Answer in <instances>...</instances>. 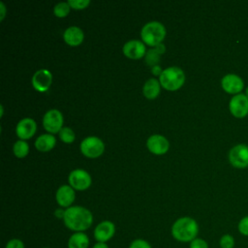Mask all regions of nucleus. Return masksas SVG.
Listing matches in <instances>:
<instances>
[{"instance_id":"bb28decb","label":"nucleus","mask_w":248,"mask_h":248,"mask_svg":"<svg viewBox=\"0 0 248 248\" xmlns=\"http://www.w3.org/2000/svg\"><path fill=\"white\" fill-rule=\"evenodd\" d=\"M128 248H152L150 243L142 238H137L134 239Z\"/></svg>"},{"instance_id":"393cba45","label":"nucleus","mask_w":248,"mask_h":248,"mask_svg":"<svg viewBox=\"0 0 248 248\" xmlns=\"http://www.w3.org/2000/svg\"><path fill=\"white\" fill-rule=\"evenodd\" d=\"M234 244H235V241L233 236L229 233L222 235L219 240V245L221 248H233Z\"/></svg>"},{"instance_id":"473e14b6","label":"nucleus","mask_w":248,"mask_h":248,"mask_svg":"<svg viewBox=\"0 0 248 248\" xmlns=\"http://www.w3.org/2000/svg\"><path fill=\"white\" fill-rule=\"evenodd\" d=\"M154 48H155V49L157 50V52H158L159 54H161V55L166 52V47H165L164 44H160V45L156 46Z\"/></svg>"},{"instance_id":"9b49d317","label":"nucleus","mask_w":248,"mask_h":248,"mask_svg":"<svg viewBox=\"0 0 248 248\" xmlns=\"http://www.w3.org/2000/svg\"><path fill=\"white\" fill-rule=\"evenodd\" d=\"M229 108L233 116L242 118L248 114V98L244 94H236L230 101Z\"/></svg>"},{"instance_id":"f704fd0d","label":"nucleus","mask_w":248,"mask_h":248,"mask_svg":"<svg viewBox=\"0 0 248 248\" xmlns=\"http://www.w3.org/2000/svg\"><path fill=\"white\" fill-rule=\"evenodd\" d=\"M92 248H109L106 242H96Z\"/></svg>"},{"instance_id":"5701e85b","label":"nucleus","mask_w":248,"mask_h":248,"mask_svg":"<svg viewBox=\"0 0 248 248\" xmlns=\"http://www.w3.org/2000/svg\"><path fill=\"white\" fill-rule=\"evenodd\" d=\"M70 5L68 4V2H60L57 5H55L54 9H53V14L55 16L57 17H66L69 13H70Z\"/></svg>"},{"instance_id":"412c9836","label":"nucleus","mask_w":248,"mask_h":248,"mask_svg":"<svg viewBox=\"0 0 248 248\" xmlns=\"http://www.w3.org/2000/svg\"><path fill=\"white\" fill-rule=\"evenodd\" d=\"M13 152L17 158H24L29 153V145L25 140H18L14 143Z\"/></svg>"},{"instance_id":"ddd939ff","label":"nucleus","mask_w":248,"mask_h":248,"mask_svg":"<svg viewBox=\"0 0 248 248\" xmlns=\"http://www.w3.org/2000/svg\"><path fill=\"white\" fill-rule=\"evenodd\" d=\"M123 54L130 59H140L145 56V45L139 40H132L127 42L122 48Z\"/></svg>"},{"instance_id":"b1692460","label":"nucleus","mask_w":248,"mask_h":248,"mask_svg":"<svg viewBox=\"0 0 248 248\" xmlns=\"http://www.w3.org/2000/svg\"><path fill=\"white\" fill-rule=\"evenodd\" d=\"M58 134H59L60 140L65 143H72L76 139V135L74 131L69 127H63Z\"/></svg>"},{"instance_id":"cd10ccee","label":"nucleus","mask_w":248,"mask_h":248,"mask_svg":"<svg viewBox=\"0 0 248 248\" xmlns=\"http://www.w3.org/2000/svg\"><path fill=\"white\" fill-rule=\"evenodd\" d=\"M5 248H25V245L21 239L12 238L6 243Z\"/></svg>"},{"instance_id":"a878e982","label":"nucleus","mask_w":248,"mask_h":248,"mask_svg":"<svg viewBox=\"0 0 248 248\" xmlns=\"http://www.w3.org/2000/svg\"><path fill=\"white\" fill-rule=\"evenodd\" d=\"M68 4L74 10H83L90 4L89 0H69Z\"/></svg>"},{"instance_id":"2f4dec72","label":"nucleus","mask_w":248,"mask_h":248,"mask_svg":"<svg viewBox=\"0 0 248 248\" xmlns=\"http://www.w3.org/2000/svg\"><path fill=\"white\" fill-rule=\"evenodd\" d=\"M64 215H65V209L58 208L54 211V216L58 219H64Z\"/></svg>"},{"instance_id":"c9c22d12","label":"nucleus","mask_w":248,"mask_h":248,"mask_svg":"<svg viewBox=\"0 0 248 248\" xmlns=\"http://www.w3.org/2000/svg\"><path fill=\"white\" fill-rule=\"evenodd\" d=\"M246 97L248 98V87L246 88Z\"/></svg>"},{"instance_id":"6e6552de","label":"nucleus","mask_w":248,"mask_h":248,"mask_svg":"<svg viewBox=\"0 0 248 248\" xmlns=\"http://www.w3.org/2000/svg\"><path fill=\"white\" fill-rule=\"evenodd\" d=\"M115 225L111 221L104 220L100 222L94 229L93 235L97 242H108L115 234Z\"/></svg>"},{"instance_id":"9d476101","label":"nucleus","mask_w":248,"mask_h":248,"mask_svg":"<svg viewBox=\"0 0 248 248\" xmlns=\"http://www.w3.org/2000/svg\"><path fill=\"white\" fill-rule=\"evenodd\" d=\"M52 82V75L46 69L38 70L32 77V85L38 92H46Z\"/></svg>"},{"instance_id":"dca6fc26","label":"nucleus","mask_w":248,"mask_h":248,"mask_svg":"<svg viewBox=\"0 0 248 248\" xmlns=\"http://www.w3.org/2000/svg\"><path fill=\"white\" fill-rule=\"evenodd\" d=\"M222 88L230 93V94H236L239 93L243 89V81L242 79L233 74L226 75L221 80Z\"/></svg>"},{"instance_id":"0eeeda50","label":"nucleus","mask_w":248,"mask_h":248,"mask_svg":"<svg viewBox=\"0 0 248 248\" xmlns=\"http://www.w3.org/2000/svg\"><path fill=\"white\" fill-rule=\"evenodd\" d=\"M68 181L70 186L78 191H83L88 189L92 182L90 174L82 169H77L72 170L69 174Z\"/></svg>"},{"instance_id":"f8f14e48","label":"nucleus","mask_w":248,"mask_h":248,"mask_svg":"<svg viewBox=\"0 0 248 248\" xmlns=\"http://www.w3.org/2000/svg\"><path fill=\"white\" fill-rule=\"evenodd\" d=\"M147 149L155 155H163L169 151L170 142L162 135H152L146 141Z\"/></svg>"},{"instance_id":"7ed1b4c3","label":"nucleus","mask_w":248,"mask_h":248,"mask_svg":"<svg viewBox=\"0 0 248 248\" xmlns=\"http://www.w3.org/2000/svg\"><path fill=\"white\" fill-rule=\"evenodd\" d=\"M140 37L143 44L149 46H156L162 44L166 37V28L159 21L147 22L140 31Z\"/></svg>"},{"instance_id":"72a5a7b5","label":"nucleus","mask_w":248,"mask_h":248,"mask_svg":"<svg viewBox=\"0 0 248 248\" xmlns=\"http://www.w3.org/2000/svg\"><path fill=\"white\" fill-rule=\"evenodd\" d=\"M0 11H1V16H0V19L3 20L5 17V14H6V8L4 6L3 2H0Z\"/></svg>"},{"instance_id":"c85d7f7f","label":"nucleus","mask_w":248,"mask_h":248,"mask_svg":"<svg viewBox=\"0 0 248 248\" xmlns=\"http://www.w3.org/2000/svg\"><path fill=\"white\" fill-rule=\"evenodd\" d=\"M238 231L241 234L248 236V216L243 217L238 223Z\"/></svg>"},{"instance_id":"6ab92c4d","label":"nucleus","mask_w":248,"mask_h":248,"mask_svg":"<svg viewBox=\"0 0 248 248\" xmlns=\"http://www.w3.org/2000/svg\"><path fill=\"white\" fill-rule=\"evenodd\" d=\"M90 240L85 232H74L68 239V248H88Z\"/></svg>"},{"instance_id":"a211bd4d","label":"nucleus","mask_w":248,"mask_h":248,"mask_svg":"<svg viewBox=\"0 0 248 248\" xmlns=\"http://www.w3.org/2000/svg\"><path fill=\"white\" fill-rule=\"evenodd\" d=\"M56 143V140L51 134H44L37 138L35 140V147L42 152H47L51 150Z\"/></svg>"},{"instance_id":"c756f323","label":"nucleus","mask_w":248,"mask_h":248,"mask_svg":"<svg viewBox=\"0 0 248 248\" xmlns=\"http://www.w3.org/2000/svg\"><path fill=\"white\" fill-rule=\"evenodd\" d=\"M189 248H208V244L204 239L197 237L190 242Z\"/></svg>"},{"instance_id":"7c9ffc66","label":"nucleus","mask_w":248,"mask_h":248,"mask_svg":"<svg viewBox=\"0 0 248 248\" xmlns=\"http://www.w3.org/2000/svg\"><path fill=\"white\" fill-rule=\"evenodd\" d=\"M151 72H152V74H153L154 76L160 77L161 74L163 73V70H162V68H161L159 65H156V66H154V67L151 68Z\"/></svg>"},{"instance_id":"4be33fe9","label":"nucleus","mask_w":248,"mask_h":248,"mask_svg":"<svg viewBox=\"0 0 248 248\" xmlns=\"http://www.w3.org/2000/svg\"><path fill=\"white\" fill-rule=\"evenodd\" d=\"M160 56H161V54H159L154 47L148 49L145 53V56H144L146 65L151 66V67H154V66L158 65V63L160 61Z\"/></svg>"},{"instance_id":"39448f33","label":"nucleus","mask_w":248,"mask_h":248,"mask_svg":"<svg viewBox=\"0 0 248 248\" xmlns=\"http://www.w3.org/2000/svg\"><path fill=\"white\" fill-rule=\"evenodd\" d=\"M105 150L103 140L98 137H87L80 142V151L87 158H98Z\"/></svg>"},{"instance_id":"f257e3e1","label":"nucleus","mask_w":248,"mask_h":248,"mask_svg":"<svg viewBox=\"0 0 248 248\" xmlns=\"http://www.w3.org/2000/svg\"><path fill=\"white\" fill-rule=\"evenodd\" d=\"M63 222L70 231L74 232H84L92 226L93 214L89 209L83 206H70L65 209Z\"/></svg>"},{"instance_id":"f3484780","label":"nucleus","mask_w":248,"mask_h":248,"mask_svg":"<svg viewBox=\"0 0 248 248\" xmlns=\"http://www.w3.org/2000/svg\"><path fill=\"white\" fill-rule=\"evenodd\" d=\"M63 39L70 46H78L83 42L84 33L79 27L71 26L64 31Z\"/></svg>"},{"instance_id":"e433bc0d","label":"nucleus","mask_w":248,"mask_h":248,"mask_svg":"<svg viewBox=\"0 0 248 248\" xmlns=\"http://www.w3.org/2000/svg\"><path fill=\"white\" fill-rule=\"evenodd\" d=\"M42 248H51V247H42Z\"/></svg>"},{"instance_id":"423d86ee","label":"nucleus","mask_w":248,"mask_h":248,"mask_svg":"<svg viewBox=\"0 0 248 248\" xmlns=\"http://www.w3.org/2000/svg\"><path fill=\"white\" fill-rule=\"evenodd\" d=\"M63 115L58 109L52 108L47 110L43 117V126L49 134L59 133L63 128Z\"/></svg>"},{"instance_id":"4468645a","label":"nucleus","mask_w":248,"mask_h":248,"mask_svg":"<svg viewBox=\"0 0 248 248\" xmlns=\"http://www.w3.org/2000/svg\"><path fill=\"white\" fill-rule=\"evenodd\" d=\"M36 130L37 124L35 120L29 117H25L16 124V134L20 140H25L32 138L35 135Z\"/></svg>"},{"instance_id":"1a4fd4ad","label":"nucleus","mask_w":248,"mask_h":248,"mask_svg":"<svg viewBox=\"0 0 248 248\" xmlns=\"http://www.w3.org/2000/svg\"><path fill=\"white\" fill-rule=\"evenodd\" d=\"M229 160L235 168L248 167V146L245 144H238L233 146L229 152Z\"/></svg>"},{"instance_id":"20e7f679","label":"nucleus","mask_w":248,"mask_h":248,"mask_svg":"<svg viewBox=\"0 0 248 248\" xmlns=\"http://www.w3.org/2000/svg\"><path fill=\"white\" fill-rule=\"evenodd\" d=\"M159 81L161 86L166 90L175 91L181 88L184 84L185 74L178 67H169L163 70V73L159 77Z\"/></svg>"},{"instance_id":"aec40b11","label":"nucleus","mask_w":248,"mask_h":248,"mask_svg":"<svg viewBox=\"0 0 248 248\" xmlns=\"http://www.w3.org/2000/svg\"><path fill=\"white\" fill-rule=\"evenodd\" d=\"M160 91H161L160 81L154 78L147 79L142 88L144 97L149 100H153L156 97H158V95L160 94Z\"/></svg>"},{"instance_id":"f03ea898","label":"nucleus","mask_w":248,"mask_h":248,"mask_svg":"<svg viewBox=\"0 0 248 248\" xmlns=\"http://www.w3.org/2000/svg\"><path fill=\"white\" fill-rule=\"evenodd\" d=\"M170 232L175 240L190 243L198 236L199 225L197 221L191 217H180L172 224Z\"/></svg>"},{"instance_id":"2eb2a0df","label":"nucleus","mask_w":248,"mask_h":248,"mask_svg":"<svg viewBox=\"0 0 248 248\" xmlns=\"http://www.w3.org/2000/svg\"><path fill=\"white\" fill-rule=\"evenodd\" d=\"M76 199L75 189H73L70 185H62L58 188L55 194V200L60 207L69 208L72 206Z\"/></svg>"}]
</instances>
